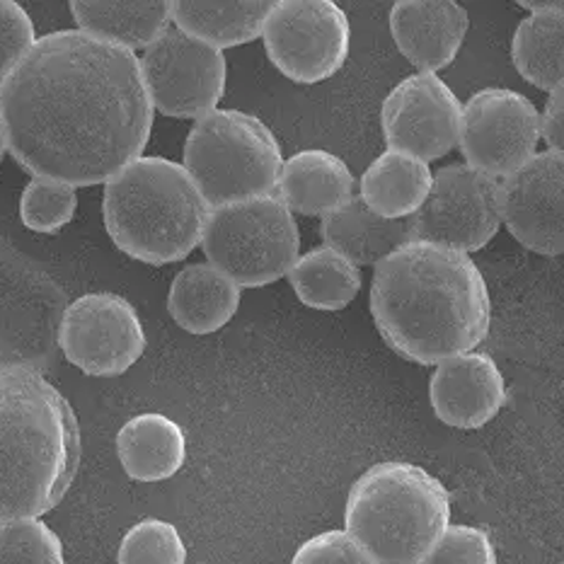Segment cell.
I'll use <instances>...</instances> for the list:
<instances>
[{"mask_svg": "<svg viewBox=\"0 0 564 564\" xmlns=\"http://www.w3.org/2000/svg\"><path fill=\"white\" fill-rule=\"evenodd\" d=\"M8 151L30 175L90 187L139 161L153 129V105L139 56L61 30L0 78Z\"/></svg>", "mask_w": 564, "mask_h": 564, "instance_id": "obj_1", "label": "cell"}, {"mask_svg": "<svg viewBox=\"0 0 564 564\" xmlns=\"http://www.w3.org/2000/svg\"><path fill=\"white\" fill-rule=\"evenodd\" d=\"M371 315L400 357L434 366L475 351L492 325V299L470 254L402 245L376 264Z\"/></svg>", "mask_w": 564, "mask_h": 564, "instance_id": "obj_2", "label": "cell"}, {"mask_svg": "<svg viewBox=\"0 0 564 564\" xmlns=\"http://www.w3.org/2000/svg\"><path fill=\"white\" fill-rule=\"evenodd\" d=\"M78 465L80 426L70 402L32 366H0V521L56 509Z\"/></svg>", "mask_w": 564, "mask_h": 564, "instance_id": "obj_3", "label": "cell"}, {"mask_svg": "<svg viewBox=\"0 0 564 564\" xmlns=\"http://www.w3.org/2000/svg\"><path fill=\"white\" fill-rule=\"evenodd\" d=\"M102 216L121 252L145 264H170L202 242L208 206L180 163L141 155L105 182Z\"/></svg>", "mask_w": 564, "mask_h": 564, "instance_id": "obj_4", "label": "cell"}, {"mask_svg": "<svg viewBox=\"0 0 564 564\" xmlns=\"http://www.w3.org/2000/svg\"><path fill=\"white\" fill-rule=\"evenodd\" d=\"M345 525L376 564H422L451 525V495L420 465L376 463L349 489Z\"/></svg>", "mask_w": 564, "mask_h": 564, "instance_id": "obj_5", "label": "cell"}, {"mask_svg": "<svg viewBox=\"0 0 564 564\" xmlns=\"http://www.w3.org/2000/svg\"><path fill=\"white\" fill-rule=\"evenodd\" d=\"M284 155L262 119L240 109H214L194 121L185 143V173L208 208L276 194Z\"/></svg>", "mask_w": 564, "mask_h": 564, "instance_id": "obj_6", "label": "cell"}, {"mask_svg": "<svg viewBox=\"0 0 564 564\" xmlns=\"http://www.w3.org/2000/svg\"><path fill=\"white\" fill-rule=\"evenodd\" d=\"M206 260L240 289H260L291 272L299 260L296 218L276 194L208 208L202 232Z\"/></svg>", "mask_w": 564, "mask_h": 564, "instance_id": "obj_7", "label": "cell"}, {"mask_svg": "<svg viewBox=\"0 0 564 564\" xmlns=\"http://www.w3.org/2000/svg\"><path fill=\"white\" fill-rule=\"evenodd\" d=\"M499 226V182L465 163L441 167L420 212L408 218L410 240L460 254L482 250Z\"/></svg>", "mask_w": 564, "mask_h": 564, "instance_id": "obj_8", "label": "cell"}, {"mask_svg": "<svg viewBox=\"0 0 564 564\" xmlns=\"http://www.w3.org/2000/svg\"><path fill=\"white\" fill-rule=\"evenodd\" d=\"M267 56L293 83L333 78L349 56V18L333 0H281L264 22Z\"/></svg>", "mask_w": 564, "mask_h": 564, "instance_id": "obj_9", "label": "cell"}, {"mask_svg": "<svg viewBox=\"0 0 564 564\" xmlns=\"http://www.w3.org/2000/svg\"><path fill=\"white\" fill-rule=\"evenodd\" d=\"M139 64L151 105L165 117L202 119L226 95L224 52L192 40L177 28L158 36Z\"/></svg>", "mask_w": 564, "mask_h": 564, "instance_id": "obj_10", "label": "cell"}, {"mask_svg": "<svg viewBox=\"0 0 564 564\" xmlns=\"http://www.w3.org/2000/svg\"><path fill=\"white\" fill-rule=\"evenodd\" d=\"M538 141L541 112L517 90H477L460 109L458 145L465 165L487 177H509L538 153Z\"/></svg>", "mask_w": 564, "mask_h": 564, "instance_id": "obj_11", "label": "cell"}, {"mask_svg": "<svg viewBox=\"0 0 564 564\" xmlns=\"http://www.w3.org/2000/svg\"><path fill=\"white\" fill-rule=\"evenodd\" d=\"M58 345L85 376L115 378L143 357L145 333L127 299L117 293H85L64 311Z\"/></svg>", "mask_w": 564, "mask_h": 564, "instance_id": "obj_12", "label": "cell"}, {"mask_svg": "<svg viewBox=\"0 0 564 564\" xmlns=\"http://www.w3.org/2000/svg\"><path fill=\"white\" fill-rule=\"evenodd\" d=\"M460 100L436 73H414L390 90L380 124L390 151L438 161L458 145Z\"/></svg>", "mask_w": 564, "mask_h": 564, "instance_id": "obj_13", "label": "cell"}, {"mask_svg": "<svg viewBox=\"0 0 564 564\" xmlns=\"http://www.w3.org/2000/svg\"><path fill=\"white\" fill-rule=\"evenodd\" d=\"M501 224L523 248L555 257L564 250V155L535 153L499 185Z\"/></svg>", "mask_w": 564, "mask_h": 564, "instance_id": "obj_14", "label": "cell"}, {"mask_svg": "<svg viewBox=\"0 0 564 564\" xmlns=\"http://www.w3.org/2000/svg\"><path fill=\"white\" fill-rule=\"evenodd\" d=\"M429 402L441 422L463 432L482 429L507 402L499 366L482 351H468L436 364L429 378Z\"/></svg>", "mask_w": 564, "mask_h": 564, "instance_id": "obj_15", "label": "cell"}, {"mask_svg": "<svg viewBox=\"0 0 564 564\" xmlns=\"http://www.w3.org/2000/svg\"><path fill=\"white\" fill-rule=\"evenodd\" d=\"M468 28V10L456 0H400L390 8L392 40L422 73L446 68L458 56Z\"/></svg>", "mask_w": 564, "mask_h": 564, "instance_id": "obj_16", "label": "cell"}, {"mask_svg": "<svg viewBox=\"0 0 564 564\" xmlns=\"http://www.w3.org/2000/svg\"><path fill=\"white\" fill-rule=\"evenodd\" d=\"M276 196L291 214L325 216L354 196V175L339 155L308 149L284 161Z\"/></svg>", "mask_w": 564, "mask_h": 564, "instance_id": "obj_17", "label": "cell"}, {"mask_svg": "<svg viewBox=\"0 0 564 564\" xmlns=\"http://www.w3.org/2000/svg\"><path fill=\"white\" fill-rule=\"evenodd\" d=\"M117 456L137 482H163L175 477L187 460V436L161 412H143L119 429Z\"/></svg>", "mask_w": 564, "mask_h": 564, "instance_id": "obj_18", "label": "cell"}, {"mask_svg": "<svg viewBox=\"0 0 564 564\" xmlns=\"http://www.w3.org/2000/svg\"><path fill=\"white\" fill-rule=\"evenodd\" d=\"M325 248L339 252L354 267L378 264L390 252L410 242L408 220H390L373 214L361 196H351L323 216Z\"/></svg>", "mask_w": 564, "mask_h": 564, "instance_id": "obj_19", "label": "cell"}, {"mask_svg": "<svg viewBox=\"0 0 564 564\" xmlns=\"http://www.w3.org/2000/svg\"><path fill=\"white\" fill-rule=\"evenodd\" d=\"M240 308V286L208 262L187 264L170 284L167 311L192 335H212Z\"/></svg>", "mask_w": 564, "mask_h": 564, "instance_id": "obj_20", "label": "cell"}, {"mask_svg": "<svg viewBox=\"0 0 564 564\" xmlns=\"http://www.w3.org/2000/svg\"><path fill=\"white\" fill-rule=\"evenodd\" d=\"M70 12L80 32L129 52L149 48L173 22L165 0H73Z\"/></svg>", "mask_w": 564, "mask_h": 564, "instance_id": "obj_21", "label": "cell"}, {"mask_svg": "<svg viewBox=\"0 0 564 564\" xmlns=\"http://www.w3.org/2000/svg\"><path fill=\"white\" fill-rule=\"evenodd\" d=\"M272 8V0H175L170 18L180 32L220 52L262 36Z\"/></svg>", "mask_w": 564, "mask_h": 564, "instance_id": "obj_22", "label": "cell"}, {"mask_svg": "<svg viewBox=\"0 0 564 564\" xmlns=\"http://www.w3.org/2000/svg\"><path fill=\"white\" fill-rule=\"evenodd\" d=\"M434 173L420 158L386 151L366 167L361 177V199L373 214L390 220H408L420 212Z\"/></svg>", "mask_w": 564, "mask_h": 564, "instance_id": "obj_23", "label": "cell"}, {"mask_svg": "<svg viewBox=\"0 0 564 564\" xmlns=\"http://www.w3.org/2000/svg\"><path fill=\"white\" fill-rule=\"evenodd\" d=\"M513 66L541 90L553 93L564 80V8L533 12L511 42Z\"/></svg>", "mask_w": 564, "mask_h": 564, "instance_id": "obj_24", "label": "cell"}, {"mask_svg": "<svg viewBox=\"0 0 564 564\" xmlns=\"http://www.w3.org/2000/svg\"><path fill=\"white\" fill-rule=\"evenodd\" d=\"M286 276L299 301L313 311L347 308L361 291V269L329 248L305 252Z\"/></svg>", "mask_w": 564, "mask_h": 564, "instance_id": "obj_25", "label": "cell"}, {"mask_svg": "<svg viewBox=\"0 0 564 564\" xmlns=\"http://www.w3.org/2000/svg\"><path fill=\"white\" fill-rule=\"evenodd\" d=\"M117 564H187V545L173 523L143 519L121 538Z\"/></svg>", "mask_w": 564, "mask_h": 564, "instance_id": "obj_26", "label": "cell"}, {"mask_svg": "<svg viewBox=\"0 0 564 564\" xmlns=\"http://www.w3.org/2000/svg\"><path fill=\"white\" fill-rule=\"evenodd\" d=\"M0 564H66L64 543L42 519L0 521Z\"/></svg>", "mask_w": 564, "mask_h": 564, "instance_id": "obj_27", "label": "cell"}, {"mask_svg": "<svg viewBox=\"0 0 564 564\" xmlns=\"http://www.w3.org/2000/svg\"><path fill=\"white\" fill-rule=\"evenodd\" d=\"M78 208L76 187L64 182L32 177L20 196V218L34 232H58Z\"/></svg>", "mask_w": 564, "mask_h": 564, "instance_id": "obj_28", "label": "cell"}, {"mask_svg": "<svg viewBox=\"0 0 564 564\" xmlns=\"http://www.w3.org/2000/svg\"><path fill=\"white\" fill-rule=\"evenodd\" d=\"M422 564H497V550L482 529L453 523L441 533Z\"/></svg>", "mask_w": 564, "mask_h": 564, "instance_id": "obj_29", "label": "cell"}, {"mask_svg": "<svg viewBox=\"0 0 564 564\" xmlns=\"http://www.w3.org/2000/svg\"><path fill=\"white\" fill-rule=\"evenodd\" d=\"M291 564H376V562L347 531H323L308 538V541L293 553Z\"/></svg>", "mask_w": 564, "mask_h": 564, "instance_id": "obj_30", "label": "cell"}, {"mask_svg": "<svg viewBox=\"0 0 564 564\" xmlns=\"http://www.w3.org/2000/svg\"><path fill=\"white\" fill-rule=\"evenodd\" d=\"M36 42L34 22L20 3L0 0V78L30 52Z\"/></svg>", "mask_w": 564, "mask_h": 564, "instance_id": "obj_31", "label": "cell"}, {"mask_svg": "<svg viewBox=\"0 0 564 564\" xmlns=\"http://www.w3.org/2000/svg\"><path fill=\"white\" fill-rule=\"evenodd\" d=\"M541 139L547 143V151H564V88L550 93L541 115Z\"/></svg>", "mask_w": 564, "mask_h": 564, "instance_id": "obj_32", "label": "cell"}, {"mask_svg": "<svg viewBox=\"0 0 564 564\" xmlns=\"http://www.w3.org/2000/svg\"><path fill=\"white\" fill-rule=\"evenodd\" d=\"M521 8H525V10H529L531 15H533V12L555 10V8H564V6L560 3V0H555V3H550V0H545V3H541V0H531V3H529V0H521Z\"/></svg>", "mask_w": 564, "mask_h": 564, "instance_id": "obj_33", "label": "cell"}, {"mask_svg": "<svg viewBox=\"0 0 564 564\" xmlns=\"http://www.w3.org/2000/svg\"><path fill=\"white\" fill-rule=\"evenodd\" d=\"M8 153V139H6V127H3V117H0V161Z\"/></svg>", "mask_w": 564, "mask_h": 564, "instance_id": "obj_34", "label": "cell"}]
</instances>
